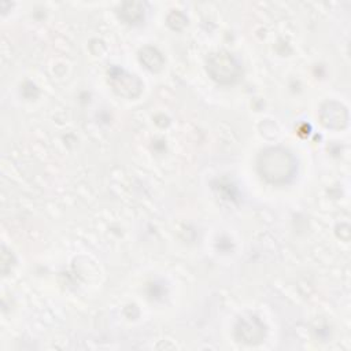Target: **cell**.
<instances>
[{
  "mask_svg": "<svg viewBox=\"0 0 351 351\" xmlns=\"http://www.w3.org/2000/svg\"><path fill=\"white\" fill-rule=\"evenodd\" d=\"M296 169L293 156L282 148H269L259 155L258 170L270 182L288 181Z\"/></svg>",
  "mask_w": 351,
  "mask_h": 351,
  "instance_id": "6da1fadb",
  "label": "cell"
},
{
  "mask_svg": "<svg viewBox=\"0 0 351 351\" xmlns=\"http://www.w3.org/2000/svg\"><path fill=\"white\" fill-rule=\"evenodd\" d=\"M207 71L215 81L222 84H229L239 78L240 66L232 55L226 52H218V53H213L208 58Z\"/></svg>",
  "mask_w": 351,
  "mask_h": 351,
  "instance_id": "7a4b0ae2",
  "label": "cell"
},
{
  "mask_svg": "<svg viewBox=\"0 0 351 351\" xmlns=\"http://www.w3.org/2000/svg\"><path fill=\"white\" fill-rule=\"evenodd\" d=\"M110 82L117 93L126 97L137 96L141 89V84L134 75L119 69H114L110 73Z\"/></svg>",
  "mask_w": 351,
  "mask_h": 351,
  "instance_id": "3957f363",
  "label": "cell"
},
{
  "mask_svg": "<svg viewBox=\"0 0 351 351\" xmlns=\"http://www.w3.org/2000/svg\"><path fill=\"white\" fill-rule=\"evenodd\" d=\"M240 325L241 326L240 329H237V332H240V337L243 339V341L250 344L261 341L263 336V326L255 317H250V319L240 321Z\"/></svg>",
  "mask_w": 351,
  "mask_h": 351,
  "instance_id": "277c9868",
  "label": "cell"
},
{
  "mask_svg": "<svg viewBox=\"0 0 351 351\" xmlns=\"http://www.w3.org/2000/svg\"><path fill=\"white\" fill-rule=\"evenodd\" d=\"M151 55H152V48H144L140 52V60L149 70H159L162 67V64H163V59H162L160 53L158 51H155L154 56H151Z\"/></svg>",
  "mask_w": 351,
  "mask_h": 351,
  "instance_id": "5b68a950",
  "label": "cell"
}]
</instances>
